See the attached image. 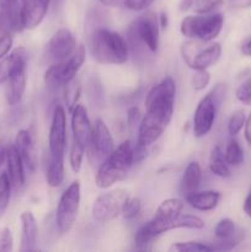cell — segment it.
<instances>
[{"instance_id": "6da1fadb", "label": "cell", "mask_w": 251, "mask_h": 252, "mask_svg": "<svg viewBox=\"0 0 251 252\" xmlns=\"http://www.w3.org/2000/svg\"><path fill=\"white\" fill-rule=\"evenodd\" d=\"M175 97L176 84L170 76L153 86L145 100V115L138 127V145L148 148L164 134L174 116Z\"/></svg>"}, {"instance_id": "7a4b0ae2", "label": "cell", "mask_w": 251, "mask_h": 252, "mask_svg": "<svg viewBox=\"0 0 251 252\" xmlns=\"http://www.w3.org/2000/svg\"><path fill=\"white\" fill-rule=\"evenodd\" d=\"M135 162V144L125 140L98 165L95 185L98 189H110L126 179Z\"/></svg>"}, {"instance_id": "3957f363", "label": "cell", "mask_w": 251, "mask_h": 252, "mask_svg": "<svg viewBox=\"0 0 251 252\" xmlns=\"http://www.w3.org/2000/svg\"><path fill=\"white\" fill-rule=\"evenodd\" d=\"M90 52L94 61L105 65H118L127 62L129 47L125 37L107 29L94 31L90 39Z\"/></svg>"}, {"instance_id": "277c9868", "label": "cell", "mask_w": 251, "mask_h": 252, "mask_svg": "<svg viewBox=\"0 0 251 252\" xmlns=\"http://www.w3.org/2000/svg\"><path fill=\"white\" fill-rule=\"evenodd\" d=\"M223 25L224 15L220 12L196 14L182 19L180 31L187 38L209 43L219 36Z\"/></svg>"}, {"instance_id": "5b68a950", "label": "cell", "mask_w": 251, "mask_h": 252, "mask_svg": "<svg viewBox=\"0 0 251 252\" xmlns=\"http://www.w3.org/2000/svg\"><path fill=\"white\" fill-rule=\"evenodd\" d=\"M86 59V49L79 46L73 54L65 61L51 64L44 73V83L48 88H61L68 85L75 79V75L83 66Z\"/></svg>"}, {"instance_id": "8992f818", "label": "cell", "mask_w": 251, "mask_h": 252, "mask_svg": "<svg viewBox=\"0 0 251 252\" xmlns=\"http://www.w3.org/2000/svg\"><path fill=\"white\" fill-rule=\"evenodd\" d=\"M159 34L160 22L157 14L153 11L143 12L129 25L130 41L142 44L152 53H155L159 48Z\"/></svg>"}, {"instance_id": "52a82bcc", "label": "cell", "mask_w": 251, "mask_h": 252, "mask_svg": "<svg viewBox=\"0 0 251 252\" xmlns=\"http://www.w3.org/2000/svg\"><path fill=\"white\" fill-rule=\"evenodd\" d=\"M202 43H206V42L191 39L182 44V58L186 62L187 65L193 70L208 69L209 66L214 65L221 56L220 43L212 41L206 47Z\"/></svg>"}, {"instance_id": "ba28073f", "label": "cell", "mask_w": 251, "mask_h": 252, "mask_svg": "<svg viewBox=\"0 0 251 252\" xmlns=\"http://www.w3.org/2000/svg\"><path fill=\"white\" fill-rule=\"evenodd\" d=\"M81 189L80 182L74 181L66 187L59 198L56 211L57 229L61 234H66L75 223L80 207Z\"/></svg>"}, {"instance_id": "9c48e42d", "label": "cell", "mask_w": 251, "mask_h": 252, "mask_svg": "<svg viewBox=\"0 0 251 252\" xmlns=\"http://www.w3.org/2000/svg\"><path fill=\"white\" fill-rule=\"evenodd\" d=\"M128 193L125 189H115L100 194L93 204V218L98 223H108L121 216Z\"/></svg>"}, {"instance_id": "30bf717a", "label": "cell", "mask_w": 251, "mask_h": 252, "mask_svg": "<svg viewBox=\"0 0 251 252\" xmlns=\"http://www.w3.org/2000/svg\"><path fill=\"white\" fill-rule=\"evenodd\" d=\"M89 158L94 165H100L115 150V140L112 133L105 122L100 118L93 126L91 143L88 148Z\"/></svg>"}, {"instance_id": "8fae6325", "label": "cell", "mask_w": 251, "mask_h": 252, "mask_svg": "<svg viewBox=\"0 0 251 252\" xmlns=\"http://www.w3.org/2000/svg\"><path fill=\"white\" fill-rule=\"evenodd\" d=\"M76 38L73 32L66 27L57 30L49 38L44 49V58L51 64L65 61L75 52Z\"/></svg>"}, {"instance_id": "7c38bea8", "label": "cell", "mask_w": 251, "mask_h": 252, "mask_svg": "<svg viewBox=\"0 0 251 252\" xmlns=\"http://www.w3.org/2000/svg\"><path fill=\"white\" fill-rule=\"evenodd\" d=\"M219 105L211 93L207 94L197 105L193 116V134L197 138H203L208 134L216 122Z\"/></svg>"}, {"instance_id": "4fadbf2b", "label": "cell", "mask_w": 251, "mask_h": 252, "mask_svg": "<svg viewBox=\"0 0 251 252\" xmlns=\"http://www.w3.org/2000/svg\"><path fill=\"white\" fill-rule=\"evenodd\" d=\"M66 115L63 106H56L48 135V152L54 157H64L66 147Z\"/></svg>"}, {"instance_id": "5bb4252c", "label": "cell", "mask_w": 251, "mask_h": 252, "mask_svg": "<svg viewBox=\"0 0 251 252\" xmlns=\"http://www.w3.org/2000/svg\"><path fill=\"white\" fill-rule=\"evenodd\" d=\"M71 130L73 142L88 150L93 135V125L89 120L88 110L79 103L71 111Z\"/></svg>"}, {"instance_id": "9a60e30c", "label": "cell", "mask_w": 251, "mask_h": 252, "mask_svg": "<svg viewBox=\"0 0 251 252\" xmlns=\"http://www.w3.org/2000/svg\"><path fill=\"white\" fill-rule=\"evenodd\" d=\"M51 0H21V19L24 29L33 30L42 24L48 12Z\"/></svg>"}, {"instance_id": "2e32d148", "label": "cell", "mask_w": 251, "mask_h": 252, "mask_svg": "<svg viewBox=\"0 0 251 252\" xmlns=\"http://www.w3.org/2000/svg\"><path fill=\"white\" fill-rule=\"evenodd\" d=\"M27 59L22 61L19 65L15 68L10 78L7 79L6 91H5V97H6L7 103L10 106H15L22 100L25 90H26L27 75Z\"/></svg>"}, {"instance_id": "e0dca14e", "label": "cell", "mask_w": 251, "mask_h": 252, "mask_svg": "<svg viewBox=\"0 0 251 252\" xmlns=\"http://www.w3.org/2000/svg\"><path fill=\"white\" fill-rule=\"evenodd\" d=\"M21 220V244L20 251L31 252L36 250L37 238H38V224L31 212H22L20 216Z\"/></svg>"}, {"instance_id": "ac0fdd59", "label": "cell", "mask_w": 251, "mask_h": 252, "mask_svg": "<svg viewBox=\"0 0 251 252\" xmlns=\"http://www.w3.org/2000/svg\"><path fill=\"white\" fill-rule=\"evenodd\" d=\"M15 148L19 152L21 157L24 166L26 167L27 171L33 172L36 170V150H34L33 139L27 129H21L17 132L16 138H15Z\"/></svg>"}, {"instance_id": "d6986e66", "label": "cell", "mask_w": 251, "mask_h": 252, "mask_svg": "<svg viewBox=\"0 0 251 252\" xmlns=\"http://www.w3.org/2000/svg\"><path fill=\"white\" fill-rule=\"evenodd\" d=\"M6 164V175L9 177L11 187L12 189H21L25 185V166L15 145H10L7 148Z\"/></svg>"}, {"instance_id": "ffe728a7", "label": "cell", "mask_w": 251, "mask_h": 252, "mask_svg": "<svg viewBox=\"0 0 251 252\" xmlns=\"http://www.w3.org/2000/svg\"><path fill=\"white\" fill-rule=\"evenodd\" d=\"M219 199H220V193L218 191H196L185 196V201L192 208L201 212L213 211L218 206Z\"/></svg>"}, {"instance_id": "44dd1931", "label": "cell", "mask_w": 251, "mask_h": 252, "mask_svg": "<svg viewBox=\"0 0 251 252\" xmlns=\"http://www.w3.org/2000/svg\"><path fill=\"white\" fill-rule=\"evenodd\" d=\"M202 169L197 161L188 162L180 181V191L184 196L196 192L201 185Z\"/></svg>"}, {"instance_id": "7402d4cb", "label": "cell", "mask_w": 251, "mask_h": 252, "mask_svg": "<svg viewBox=\"0 0 251 252\" xmlns=\"http://www.w3.org/2000/svg\"><path fill=\"white\" fill-rule=\"evenodd\" d=\"M0 12L6 26L14 31L24 29L21 19V4L20 0H0Z\"/></svg>"}, {"instance_id": "603a6c76", "label": "cell", "mask_w": 251, "mask_h": 252, "mask_svg": "<svg viewBox=\"0 0 251 252\" xmlns=\"http://www.w3.org/2000/svg\"><path fill=\"white\" fill-rule=\"evenodd\" d=\"M27 59V51L24 47L14 49L10 54L0 59V84L6 83L17 65Z\"/></svg>"}, {"instance_id": "cb8c5ba5", "label": "cell", "mask_w": 251, "mask_h": 252, "mask_svg": "<svg viewBox=\"0 0 251 252\" xmlns=\"http://www.w3.org/2000/svg\"><path fill=\"white\" fill-rule=\"evenodd\" d=\"M46 179L49 187H59L64 181V157H54L48 152Z\"/></svg>"}, {"instance_id": "d4e9b609", "label": "cell", "mask_w": 251, "mask_h": 252, "mask_svg": "<svg viewBox=\"0 0 251 252\" xmlns=\"http://www.w3.org/2000/svg\"><path fill=\"white\" fill-rule=\"evenodd\" d=\"M209 170L216 176L221 179H228L230 176V169L228 162L225 161L224 153L221 152L220 147H214L209 157Z\"/></svg>"}, {"instance_id": "484cf974", "label": "cell", "mask_w": 251, "mask_h": 252, "mask_svg": "<svg viewBox=\"0 0 251 252\" xmlns=\"http://www.w3.org/2000/svg\"><path fill=\"white\" fill-rule=\"evenodd\" d=\"M224 158H225V161L228 162L229 166H239V165L243 164L245 155H244V150L238 140H229L225 152H224Z\"/></svg>"}, {"instance_id": "4316f807", "label": "cell", "mask_w": 251, "mask_h": 252, "mask_svg": "<svg viewBox=\"0 0 251 252\" xmlns=\"http://www.w3.org/2000/svg\"><path fill=\"white\" fill-rule=\"evenodd\" d=\"M214 235L218 240H229L233 239L234 236L238 235L236 233L235 223L230 218H224L217 223L214 228Z\"/></svg>"}, {"instance_id": "83f0119b", "label": "cell", "mask_w": 251, "mask_h": 252, "mask_svg": "<svg viewBox=\"0 0 251 252\" xmlns=\"http://www.w3.org/2000/svg\"><path fill=\"white\" fill-rule=\"evenodd\" d=\"M11 194V184L6 174L0 175V219L4 217L10 202Z\"/></svg>"}, {"instance_id": "f1b7e54d", "label": "cell", "mask_w": 251, "mask_h": 252, "mask_svg": "<svg viewBox=\"0 0 251 252\" xmlns=\"http://www.w3.org/2000/svg\"><path fill=\"white\" fill-rule=\"evenodd\" d=\"M169 250L176 252H204L213 251V248L206 245V244L198 243V241H186V243L174 244Z\"/></svg>"}, {"instance_id": "f546056e", "label": "cell", "mask_w": 251, "mask_h": 252, "mask_svg": "<svg viewBox=\"0 0 251 252\" xmlns=\"http://www.w3.org/2000/svg\"><path fill=\"white\" fill-rule=\"evenodd\" d=\"M85 152L86 150L83 147H80L75 142H73L70 148V153H69V164H70V167L74 174H78L80 171Z\"/></svg>"}, {"instance_id": "4dcf8cb0", "label": "cell", "mask_w": 251, "mask_h": 252, "mask_svg": "<svg viewBox=\"0 0 251 252\" xmlns=\"http://www.w3.org/2000/svg\"><path fill=\"white\" fill-rule=\"evenodd\" d=\"M140 211H142V201L138 197H128L127 201L123 204L121 214L125 219L130 220V219H134L140 213Z\"/></svg>"}, {"instance_id": "1f68e13d", "label": "cell", "mask_w": 251, "mask_h": 252, "mask_svg": "<svg viewBox=\"0 0 251 252\" xmlns=\"http://www.w3.org/2000/svg\"><path fill=\"white\" fill-rule=\"evenodd\" d=\"M246 121V115L244 110H238L231 115L230 120L228 122V133L231 137H235L240 133V130L243 129L244 126H245Z\"/></svg>"}, {"instance_id": "d6a6232c", "label": "cell", "mask_w": 251, "mask_h": 252, "mask_svg": "<svg viewBox=\"0 0 251 252\" xmlns=\"http://www.w3.org/2000/svg\"><path fill=\"white\" fill-rule=\"evenodd\" d=\"M209 81H211V74L208 69H197L191 78V85L194 90L202 91L208 86Z\"/></svg>"}, {"instance_id": "836d02e7", "label": "cell", "mask_w": 251, "mask_h": 252, "mask_svg": "<svg viewBox=\"0 0 251 252\" xmlns=\"http://www.w3.org/2000/svg\"><path fill=\"white\" fill-rule=\"evenodd\" d=\"M65 103L68 106V110L73 111V108L78 105V100L80 97L81 89L79 86V84L70 81L68 85H65Z\"/></svg>"}, {"instance_id": "e575fe53", "label": "cell", "mask_w": 251, "mask_h": 252, "mask_svg": "<svg viewBox=\"0 0 251 252\" xmlns=\"http://www.w3.org/2000/svg\"><path fill=\"white\" fill-rule=\"evenodd\" d=\"M221 5L223 0H194L193 9L196 14H209Z\"/></svg>"}, {"instance_id": "d590c367", "label": "cell", "mask_w": 251, "mask_h": 252, "mask_svg": "<svg viewBox=\"0 0 251 252\" xmlns=\"http://www.w3.org/2000/svg\"><path fill=\"white\" fill-rule=\"evenodd\" d=\"M236 98L245 106H251V76L236 89Z\"/></svg>"}, {"instance_id": "8d00e7d4", "label": "cell", "mask_w": 251, "mask_h": 252, "mask_svg": "<svg viewBox=\"0 0 251 252\" xmlns=\"http://www.w3.org/2000/svg\"><path fill=\"white\" fill-rule=\"evenodd\" d=\"M12 235L9 228L0 229V251L10 252L12 250Z\"/></svg>"}, {"instance_id": "74e56055", "label": "cell", "mask_w": 251, "mask_h": 252, "mask_svg": "<svg viewBox=\"0 0 251 252\" xmlns=\"http://www.w3.org/2000/svg\"><path fill=\"white\" fill-rule=\"evenodd\" d=\"M155 0H125L123 6L133 11H144Z\"/></svg>"}, {"instance_id": "f35d334b", "label": "cell", "mask_w": 251, "mask_h": 252, "mask_svg": "<svg viewBox=\"0 0 251 252\" xmlns=\"http://www.w3.org/2000/svg\"><path fill=\"white\" fill-rule=\"evenodd\" d=\"M12 42H14L12 36L7 33V32H5V33L0 36V59H2L5 56L9 54V52L11 51Z\"/></svg>"}, {"instance_id": "ab89813d", "label": "cell", "mask_w": 251, "mask_h": 252, "mask_svg": "<svg viewBox=\"0 0 251 252\" xmlns=\"http://www.w3.org/2000/svg\"><path fill=\"white\" fill-rule=\"evenodd\" d=\"M140 121H142V113H140L139 108L138 107L129 108V110H128V113H127L128 126H129L130 128H134L135 126H138V127H139Z\"/></svg>"}, {"instance_id": "60d3db41", "label": "cell", "mask_w": 251, "mask_h": 252, "mask_svg": "<svg viewBox=\"0 0 251 252\" xmlns=\"http://www.w3.org/2000/svg\"><path fill=\"white\" fill-rule=\"evenodd\" d=\"M229 4L234 9H249L251 7V0H229Z\"/></svg>"}, {"instance_id": "b9f144b4", "label": "cell", "mask_w": 251, "mask_h": 252, "mask_svg": "<svg viewBox=\"0 0 251 252\" xmlns=\"http://www.w3.org/2000/svg\"><path fill=\"white\" fill-rule=\"evenodd\" d=\"M245 130H244V135H245V140L248 142L249 145H251V112L248 116L245 121V126H244Z\"/></svg>"}, {"instance_id": "7bdbcfd3", "label": "cell", "mask_w": 251, "mask_h": 252, "mask_svg": "<svg viewBox=\"0 0 251 252\" xmlns=\"http://www.w3.org/2000/svg\"><path fill=\"white\" fill-rule=\"evenodd\" d=\"M7 148L5 144L4 139H0V167L6 162V157H7Z\"/></svg>"}, {"instance_id": "ee69618b", "label": "cell", "mask_w": 251, "mask_h": 252, "mask_svg": "<svg viewBox=\"0 0 251 252\" xmlns=\"http://www.w3.org/2000/svg\"><path fill=\"white\" fill-rule=\"evenodd\" d=\"M97 1L108 7H120L125 4V0H97Z\"/></svg>"}, {"instance_id": "f6af8a7d", "label": "cell", "mask_w": 251, "mask_h": 252, "mask_svg": "<svg viewBox=\"0 0 251 252\" xmlns=\"http://www.w3.org/2000/svg\"><path fill=\"white\" fill-rule=\"evenodd\" d=\"M244 212H245L246 216L249 217V218H251V189L250 192L248 193V196H246L245 201H244Z\"/></svg>"}, {"instance_id": "bcb514c9", "label": "cell", "mask_w": 251, "mask_h": 252, "mask_svg": "<svg viewBox=\"0 0 251 252\" xmlns=\"http://www.w3.org/2000/svg\"><path fill=\"white\" fill-rule=\"evenodd\" d=\"M193 1L194 0H180V4H179V9L180 11L185 12L187 10L191 9L193 6Z\"/></svg>"}, {"instance_id": "7dc6e473", "label": "cell", "mask_w": 251, "mask_h": 252, "mask_svg": "<svg viewBox=\"0 0 251 252\" xmlns=\"http://www.w3.org/2000/svg\"><path fill=\"white\" fill-rule=\"evenodd\" d=\"M241 53L246 57H251V39L246 41L245 43L241 46Z\"/></svg>"}, {"instance_id": "c3c4849f", "label": "cell", "mask_w": 251, "mask_h": 252, "mask_svg": "<svg viewBox=\"0 0 251 252\" xmlns=\"http://www.w3.org/2000/svg\"><path fill=\"white\" fill-rule=\"evenodd\" d=\"M166 21H167V17H166V15H165V14H161V15H160V20H159V22H160V26H162V27H166Z\"/></svg>"}, {"instance_id": "681fc988", "label": "cell", "mask_w": 251, "mask_h": 252, "mask_svg": "<svg viewBox=\"0 0 251 252\" xmlns=\"http://www.w3.org/2000/svg\"><path fill=\"white\" fill-rule=\"evenodd\" d=\"M5 26V21H4V17H2L1 12H0V31L2 30V27Z\"/></svg>"}]
</instances>
